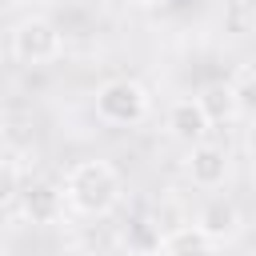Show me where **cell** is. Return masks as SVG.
<instances>
[{
	"mask_svg": "<svg viewBox=\"0 0 256 256\" xmlns=\"http://www.w3.org/2000/svg\"><path fill=\"white\" fill-rule=\"evenodd\" d=\"M0 4H4V8H20L24 0H0Z\"/></svg>",
	"mask_w": 256,
	"mask_h": 256,
	"instance_id": "obj_12",
	"label": "cell"
},
{
	"mask_svg": "<svg viewBox=\"0 0 256 256\" xmlns=\"http://www.w3.org/2000/svg\"><path fill=\"white\" fill-rule=\"evenodd\" d=\"M12 56L28 68L52 64L64 56V32L48 20V16H24L12 28Z\"/></svg>",
	"mask_w": 256,
	"mask_h": 256,
	"instance_id": "obj_3",
	"label": "cell"
},
{
	"mask_svg": "<svg viewBox=\"0 0 256 256\" xmlns=\"http://www.w3.org/2000/svg\"><path fill=\"white\" fill-rule=\"evenodd\" d=\"M64 204H68L64 188L44 184V180H40V184H28V188L20 192V212H24V220H32V224H52V220H60Z\"/></svg>",
	"mask_w": 256,
	"mask_h": 256,
	"instance_id": "obj_7",
	"label": "cell"
},
{
	"mask_svg": "<svg viewBox=\"0 0 256 256\" xmlns=\"http://www.w3.org/2000/svg\"><path fill=\"white\" fill-rule=\"evenodd\" d=\"M196 228H200L212 244H224V240H232V236L240 232V208H236L232 200H224V196H212V200L200 204Z\"/></svg>",
	"mask_w": 256,
	"mask_h": 256,
	"instance_id": "obj_6",
	"label": "cell"
},
{
	"mask_svg": "<svg viewBox=\"0 0 256 256\" xmlns=\"http://www.w3.org/2000/svg\"><path fill=\"white\" fill-rule=\"evenodd\" d=\"M64 196L68 208L80 216H108L124 196V180L108 160H80L64 176Z\"/></svg>",
	"mask_w": 256,
	"mask_h": 256,
	"instance_id": "obj_1",
	"label": "cell"
},
{
	"mask_svg": "<svg viewBox=\"0 0 256 256\" xmlns=\"http://www.w3.org/2000/svg\"><path fill=\"white\" fill-rule=\"evenodd\" d=\"M200 108L208 112V120H212V128H220V124H232L236 116H240V92L232 88V84H208L200 96Z\"/></svg>",
	"mask_w": 256,
	"mask_h": 256,
	"instance_id": "obj_8",
	"label": "cell"
},
{
	"mask_svg": "<svg viewBox=\"0 0 256 256\" xmlns=\"http://www.w3.org/2000/svg\"><path fill=\"white\" fill-rule=\"evenodd\" d=\"M160 256H212V240H208L196 224H180V228L164 232Z\"/></svg>",
	"mask_w": 256,
	"mask_h": 256,
	"instance_id": "obj_9",
	"label": "cell"
},
{
	"mask_svg": "<svg viewBox=\"0 0 256 256\" xmlns=\"http://www.w3.org/2000/svg\"><path fill=\"white\" fill-rule=\"evenodd\" d=\"M148 108H152V100H148V88L140 80L120 76V80H108V84L96 88V116L104 124L132 128V124H140L148 116Z\"/></svg>",
	"mask_w": 256,
	"mask_h": 256,
	"instance_id": "obj_2",
	"label": "cell"
},
{
	"mask_svg": "<svg viewBox=\"0 0 256 256\" xmlns=\"http://www.w3.org/2000/svg\"><path fill=\"white\" fill-rule=\"evenodd\" d=\"M184 172H188V180H192L196 188L216 192V188L228 180V148H224V144H212V140H204V144L188 148Z\"/></svg>",
	"mask_w": 256,
	"mask_h": 256,
	"instance_id": "obj_4",
	"label": "cell"
},
{
	"mask_svg": "<svg viewBox=\"0 0 256 256\" xmlns=\"http://www.w3.org/2000/svg\"><path fill=\"white\" fill-rule=\"evenodd\" d=\"M164 128H168V136H172L176 144H184V148H196V144H204V140H208V132H212V120H208V112L200 108V100L192 96V100H176V104L168 108V116H164Z\"/></svg>",
	"mask_w": 256,
	"mask_h": 256,
	"instance_id": "obj_5",
	"label": "cell"
},
{
	"mask_svg": "<svg viewBox=\"0 0 256 256\" xmlns=\"http://www.w3.org/2000/svg\"><path fill=\"white\" fill-rule=\"evenodd\" d=\"M132 4H140V8H156V4H164V0H132Z\"/></svg>",
	"mask_w": 256,
	"mask_h": 256,
	"instance_id": "obj_11",
	"label": "cell"
},
{
	"mask_svg": "<svg viewBox=\"0 0 256 256\" xmlns=\"http://www.w3.org/2000/svg\"><path fill=\"white\" fill-rule=\"evenodd\" d=\"M20 196V176H16V160H4V188H0V204L12 208Z\"/></svg>",
	"mask_w": 256,
	"mask_h": 256,
	"instance_id": "obj_10",
	"label": "cell"
}]
</instances>
